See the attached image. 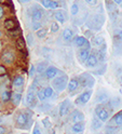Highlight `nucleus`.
I'll return each instance as SVG.
<instances>
[{
  "mask_svg": "<svg viewBox=\"0 0 122 134\" xmlns=\"http://www.w3.org/2000/svg\"><path fill=\"white\" fill-rule=\"evenodd\" d=\"M67 85H68V76H66V75H63V76L59 78H55L52 82L53 89H55L57 92H63L67 88Z\"/></svg>",
  "mask_w": 122,
  "mask_h": 134,
  "instance_id": "nucleus-1",
  "label": "nucleus"
},
{
  "mask_svg": "<svg viewBox=\"0 0 122 134\" xmlns=\"http://www.w3.org/2000/svg\"><path fill=\"white\" fill-rule=\"evenodd\" d=\"M79 82H80V85L82 87H84V88L85 87L86 88H92L94 86V83H95V80L90 74H83V75L80 76Z\"/></svg>",
  "mask_w": 122,
  "mask_h": 134,
  "instance_id": "nucleus-2",
  "label": "nucleus"
},
{
  "mask_svg": "<svg viewBox=\"0 0 122 134\" xmlns=\"http://www.w3.org/2000/svg\"><path fill=\"white\" fill-rule=\"evenodd\" d=\"M0 60L5 65H11L15 60V55L11 50H5V51L2 52L1 56H0Z\"/></svg>",
  "mask_w": 122,
  "mask_h": 134,
  "instance_id": "nucleus-3",
  "label": "nucleus"
},
{
  "mask_svg": "<svg viewBox=\"0 0 122 134\" xmlns=\"http://www.w3.org/2000/svg\"><path fill=\"white\" fill-rule=\"evenodd\" d=\"M95 111H96V116H97V118H98L101 121H106V120H108V118H109V110L108 109H106L105 107H103L102 105H98L96 107V109H95Z\"/></svg>",
  "mask_w": 122,
  "mask_h": 134,
  "instance_id": "nucleus-4",
  "label": "nucleus"
},
{
  "mask_svg": "<svg viewBox=\"0 0 122 134\" xmlns=\"http://www.w3.org/2000/svg\"><path fill=\"white\" fill-rule=\"evenodd\" d=\"M91 95H92V91L91 90H88V91H84L82 94H80L79 97L76 99V104L78 105H83V104H86L89 100L91 98Z\"/></svg>",
  "mask_w": 122,
  "mask_h": 134,
  "instance_id": "nucleus-5",
  "label": "nucleus"
},
{
  "mask_svg": "<svg viewBox=\"0 0 122 134\" xmlns=\"http://www.w3.org/2000/svg\"><path fill=\"white\" fill-rule=\"evenodd\" d=\"M74 43H75V46H77V47H79L81 49H88V50H90V48H91L90 42H89V41L84 37H81V36L75 38Z\"/></svg>",
  "mask_w": 122,
  "mask_h": 134,
  "instance_id": "nucleus-6",
  "label": "nucleus"
},
{
  "mask_svg": "<svg viewBox=\"0 0 122 134\" xmlns=\"http://www.w3.org/2000/svg\"><path fill=\"white\" fill-rule=\"evenodd\" d=\"M35 89H36V86L32 85L31 88H30L29 91H28L27 96H26V103H27V105H29V106H35V105H36V94H35Z\"/></svg>",
  "mask_w": 122,
  "mask_h": 134,
  "instance_id": "nucleus-7",
  "label": "nucleus"
},
{
  "mask_svg": "<svg viewBox=\"0 0 122 134\" xmlns=\"http://www.w3.org/2000/svg\"><path fill=\"white\" fill-rule=\"evenodd\" d=\"M69 108H70V102L68 99L64 100V102L61 104V107H60V116L61 117L66 116L69 111Z\"/></svg>",
  "mask_w": 122,
  "mask_h": 134,
  "instance_id": "nucleus-8",
  "label": "nucleus"
},
{
  "mask_svg": "<svg viewBox=\"0 0 122 134\" xmlns=\"http://www.w3.org/2000/svg\"><path fill=\"white\" fill-rule=\"evenodd\" d=\"M80 86V82H79V79H76V78H72L69 80L68 85H67V89H68V92H74L76 91Z\"/></svg>",
  "mask_w": 122,
  "mask_h": 134,
  "instance_id": "nucleus-9",
  "label": "nucleus"
},
{
  "mask_svg": "<svg viewBox=\"0 0 122 134\" xmlns=\"http://www.w3.org/2000/svg\"><path fill=\"white\" fill-rule=\"evenodd\" d=\"M59 74V69L54 66H49L47 70H45V77L48 79H53L55 78V76Z\"/></svg>",
  "mask_w": 122,
  "mask_h": 134,
  "instance_id": "nucleus-10",
  "label": "nucleus"
},
{
  "mask_svg": "<svg viewBox=\"0 0 122 134\" xmlns=\"http://www.w3.org/2000/svg\"><path fill=\"white\" fill-rule=\"evenodd\" d=\"M85 63H86L88 67H95L97 65V63H98V58H97V56L95 54H90L88 57V60L85 61Z\"/></svg>",
  "mask_w": 122,
  "mask_h": 134,
  "instance_id": "nucleus-11",
  "label": "nucleus"
},
{
  "mask_svg": "<svg viewBox=\"0 0 122 134\" xmlns=\"http://www.w3.org/2000/svg\"><path fill=\"white\" fill-rule=\"evenodd\" d=\"M54 18H55V20L57 21L60 24H63V23H65V21H66L67 16H66V14H65L64 11L60 10V11H56L54 13Z\"/></svg>",
  "mask_w": 122,
  "mask_h": 134,
  "instance_id": "nucleus-12",
  "label": "nucleus"
},
{
  "mask_svg": "<svg viewBox=\"0 0 122 134\" xmlns=\"http://www.w3.org/2000/svg\"><path fill=\"white\" fill-rule=\"evenodd\" d=\"M3 26H4V28L8 29V30H11V29H13V28H15V27H18V26H16V23H15L14 19H11V18L4 20Z\"/></svg>",
  "mask_w": 122,
  "mask_h": 134,
  "instance_id": "nucleus-13",
  "label": "nucleus"
},
{
  "mask_svg": "<svg viewBox=\"0 0 122 134\" xmlns=\"http://www.w3.org/2000/svg\"><path fill=\"white\" fill-rule=\"evenodd\" d=\"M71 119H72V121H74L75 123L76 122H82L83 119H84V116H83V114L81 111L75 110L74 114H72V116H71Z\"/></svg>",
  "mask_w": 122,
  "mask_h": 134,
  "instance_id": "nucleus-14",
  "label": "nucleus"
},
{
  "mask_svg": "<svg viewBox=\"0 0 122 134\" xmlns=\"http://www.w3.org/2000/svg\"><path fill=\"white\" fill-rule=\"evenodd\" d=\"M28 119H29V117L27 116V114H20L18 116V118H16V122H18L19 125H25Z\"/></svg>",
  "mask_w": 122,
  "mask_h": 134,
  "instance_id": "nucleus-15",
  "label": "nucleus"
},
{
  "mask_svg": "<svg viewBox=\"0 0 122 134\" xmlns=\"http://www.w3.org/2000/svg\"><path fill=\"white\" fill-rule=\"evenodd\" d=\"M43 18V13L40 9H36L34 12H32V15H31V19L34 22H39L41 21Z\"/></svg>",
  "mask_w": 122,
  "mask_h": 134,
  "instance_id": "nucleus-16",
  "label": "nucleus"
},
{
  "mask_svg": "<svg viewBox=\"0 0 122 134\" xmlns=\"http://www.w3.org/2000/svg\"><path fill=\"white\" fill-rule=\"evenodd\" d=\"M79 58L82 62H85L88 60V57L89 55H90V50H88V49H81L80 51H79Z\"/></svg>",
  "mask_w": 122,
  "mask_h": 134,
  "instance_id": "nucleus-17",
  "label": "nucleus"
},
{
  "mask_svg": "<svg viewBox=\"0 0 122 134\" xmlns=\"http://www.w3.org/2000/svg\"><path fill=\"white\" fill-rule=\"evenodd\" d=\"M71 130H72L74 133H81L84 130V125H83L82 122H76L74 125H72Z\"/></svg>",
  "mask_w": 122,
  "mask_h": 134,
  "instance_id": "nucleus-18",
  "label": "nucleus"
},
{
  "mask_svg": "<svg viewBox=\"0 0 122 134\" xmlns=\"http://www.w3.org/2000/svg\"><path fill=\"white\" fill-rule=\"evenodd\" d=\"M72 37H74V32H72V30L70 28H65L64 31H63V38L66 41H69V40L72 39Z\"/></svg>",
  "mask_w": 122,
  "mask_h": 134,
  "instance_id": "nucleus-19",
  "label": "nucleus"
},
{
  "mask_svg": "<svg viewBox=\"0 0 122 134\" xmlns=\"http://www.w3.org/2000/svg\"><path fill=\"white\" fill-rule=\"evenodd\" d=\"M11 99H12V103L14 104V105H20V103H21V99H22V94L20 93V92H15V93L12 95V97H11Z\"/></svg>",
  "mask_w": 122,
  "mask_h": 134,
  "instance_id": "nucleus-20",
  "label": "nucleus"
},
{
  "mask_svg": "<svg viewBox=\"0 0 122 134\" xmlns=\"http://www.w3.org/2000/svg\"><path fill=\"white\" fill-rule=\"evenodd\" d=\"M24 85V78L22 76H16L13 79V86L16 88H20Z\"/></svg>",
  "mask_w": 122,
  "mask_h": 134,
  "instance_id": "nucleus-21",
  "label": "nucleus"
},
{
  "mask_svg": "<svg viewBox=\"0 0 122 134\" xmlns=\"http://www.w3.org/2000/svg\"><path fill=\"white\" fill-rule=\"evenodd\" d=\"M112 121L115 122L116 125H122V110L119 111L118 114H116L115 116H113Z\"/></svg>",
  "mask_w": 122,
  "mask_h": 134,
  "instance_id": "nucleus-22",
  "label": "nucleus"
},
{
  "mask_svg": "<svg viewBox=\"0 0 122 134\" xmlns=\"http://www.w3.org/2000/svg\"><path fill=\"white\" fill-rule=\"evenodd\" d=\"M16 48H18L20 51L21 50H23V49H25V46H26V42H25V39L24 38H22V37H20L19 39H16Z\"/></svg>",
  "mask_w": 122,
  "mask_h": 134,
  "instance_id": "nucleus-23",
  "label": "nucleus"
},
{
  "mask_svg": "<svg viewBox=\"0 0 122 134\" xmlns=\"http://www.w3.org/2000/svg\"><path fill=\"white\" fill-rule=\"evenodd\" d=\"M48 67H49V66H48V63H47V62H41V63H39V64L37 65L36 69H37V71H38L39 74H41V72H43V71L47 70Z\"/></svg>",
  "mask_w": 122,
  "mask_h": 134,
  "instance_id": "nucleus-24",
  "label": "nucleus"
},
{
  "mask_svg": "<svg viewBox=\"0 0 122 134\" xmlns=\"http://www.w3.org/2000/svg\"><path fill=\"white\" fill-rule=\"evenodd\" d=\"M12 95H11V92L10 91H3L2 92V94H1V99H2V102L7 103V102H9V100L11 99Z\"/></svg>",
  "mask_w": 122,
  "mask_h": 134,
  "instance_id": "nucleus-25",
  "label": "nucleus"
},
{
  "mask_svg": "<svg viewBox=\"0 0 122 134\" xmlns=\"http://www.w3.org/2000/svg\"><path fill=\"white\" fill-rule=\"evenodd\" d=\"M103 125V121H101L98 118H94L93 121H92V129L93 130H98Z\"/></svg>",
  "mask_w": 122,
  "mask_h": 134,
  "instance_id": "nucleus-26",
  "label": "nucleus"
},
{
  "mask_svg": "<svg viewBox=\"0 0 122 134\" xmlns=\"http://www.w3.org/2000/svg\"><path fill=\"white\" fill-rule=\"evenodd\" d=\"M37 97H38L39 100H41V102H44V100L48 98L47 95H45L44 89H40V90H38V92H37Z\"/></svg>",
  "mask_w": 122,
  "mask_h": 134,
  "instance_id": "nucleus-27",
  "label": "nucleus"
},
{
  "mask_svg": "<svg viewBox=\"0 0 122 134\" xmlns=\"http://www.w3.org/2000/svg\"><path fill=\"white\" fill-rule=\"evenodd\" d=\"M93 43H94L96 47H101V46H104V44H105V40H104L103 37L97 36V37H95V38L93 39Z\"/></svg>",
  "mask_w": 122,
  "mask_h": 134,
  "instance_id": "nucleus-28",
  "label": "nucleus"
},
{
  "mask_svg": "<svg viewBox=\"0 0 122 134\" xmlns=\"http://www.w3.org/2000/svg\"><path fill=\"white\" fill-rule=\"evenodd\" d=\"M78 12H79V5H78V3H72V5L70 7V13H71V15H77L78 14Z\"/></svg>",
  "mask_w": 122,
  "mask_h": 134,
  "instance_id": "nucleus-29",
  "label": "nucleus"
},
{
  "mask_svg": "<svg viewBox=\"0 0 122 134\" xmlns=\"http://www.w3.org/2000/svg\"><path fill=\"white\" fill-rule=\"evenodd\" d=\"M48 34V30L45 28H40L39 30H37V37L38 38H44Z\"/></svg>",
  "mask_w": 122,
  "mask_h": 134,
  "instance_id": "nucleus-30",
  "label": "nucleus"
},
{
  "mask_svg": "<svg viewBox=\"0 0 122 134\" xmlns=\"http://www.w3.org/2000/svg\"><path fill=\"white\" fill-rule=\"evenodd\" d=\"M44 92H45L47 97H51V96L54 94V91H53V88H52V87H47V88L44 89Z\"/></svg>",
  "mask_w": 122,
  "mask_h": 134,
  "instance_id": "nucleus-31",
  "label": "nucleus"
},
{
  "mask_svg": "<svg viewBox=\"0 0 122 134\" xmlns=\"http://www.w3.org/2000/svg\"><path fill=\"white\" fill-rule=\"evenodd\" d=\"M9 32L11 34V36L12 37H15V36H20V34H21V29L19 27H15L11 30H9Z\"/></svg>",
  "mask_w": 122,
  "mask_h": 134,
  "instance_id": "nucleus-32",
  "label": "nucleus"
},
{
  "mask_svg": "<svg viewBox=\"0 0 122 134\" xmlns=\"http://www.w3.org/2000/svg\"><path fill=\"white\" fill-rule=\"evenodd\" d=\"M51 1L52 0H40V2H41V4L43 5V8H45V9H50Z\"/></svg>",
  "mask_w": 122,
  "mask_h": 134,
  "instance_id": "nucleus-33",
  "label": "nucleus"
},
{
  "mask_svg": "<svg viewBox=\"0 0 122 134\" xmlns=\"http://www.w3.org/2000/svg\"><path fill=\"white\" fill-rule=\"evenodd\" d=\"M106 4H107V8L110 11L115 9V7H116V3L113 1H110V0H106Z\"/></svg>",
  "mask_w": 122,
  "mask_h": 134,
  "instance_id": "nucleus-34",
  "label": "nucleus"
},
{
  "mask_svg": "<svg viewBox=\"0 0 122 134\" xmlns=\"http://www.w3.org/2000/svg\"><path fill=\"white\" fill-rule=\"evenodd\" d=\"M59 29H60V26H59V24L56 23V22H54V23L51 24V31L52 32H56Z\"/></svg>",
  "mask_w": 122,
  "mask_h": 134,
  "instance_id": "nucleus-35",
  "label": "nucleus"
},
{
  "mask_svg": "<svg viewBox=\"0 0 122 134\" xmlns=\"http://www.w3.org/2000/svg\"><path fill=\"white\" fill-rule=\"evenodd\" d=\"M59 7H60V3L57 1H55V0H52L51 4H50V9L51 10H55V9H57Z\"/></svg>",
  "mask_w": 122,
  "mask_h": 134,
  "instance_id": "nucleus-36",
  "label": "nucleus"
},
{
  "mask_svg": "<svg viewBox=\"0 0 122 134\" xmlns=\"http://www.w3.org/2000/svg\"><path fill=\"white\" fill-rule=\"evenodd\" d=\"M27 42H28V44H34V37H32V35H30V34H29V35L27 36Z\"/></svg>",
  "mask_w": 122,
  "mask_h": 134,
  "instance_id": "nucleus-37",
  "label": "nucleus"
},
{
  "mask_svg": "<svg viewBox=\"0 0 122 134\" xmlns=\"http://www.w3.org/2000/svg\"><path fill=\"white\" fill-rule=\"evenodd\" d=\"M36 67L34 66V65H31L30 66V71H29V76L30 77H32V76H34V75H35V72H36Z\"/></svg>",
  "mask_w": 122,
  "mask_h": 134,
  "instance_id": "nucleus-38",
  "label": "nucleus"
},
{
  "mask_svg": "<svg viewBox=\"0 0 122 134\" xmlns=\"http://www.w3.org/2000/svg\"><path fill=\"white\" fill-rule=\"evenodd\" d=\"M84 1L90 5H96L97 4V0H84Z\"/></svg>",
  "mask_w": 122,
  "mask_h": 134,
  "instance_id": "nucleus-39",
  "label": "nucleus"
},
{
  "mask_svg": "<svg viewBox=\"0 0 122 134\" xmlns=\"http://www.w3.org/2000/svg\"><path fill=\"white\" fill-rule=\"evenodd\" d=\"M5 72H7L5 67H4L3 65H0V75H1V76H3V75H5Z\"/></svg>",
  "mask_w": 122,
  "mask_h": 134,
  "instance_id": "nucleus-40",
  "label": "nucleus"
},
{
  "mask_svg": "<svg viewBox=\"0 0 122 134\" xmlns=\"http://www.w3.org/2000/svg\"><path fill=\"white\" fill-rule=\"evenodd\" d=\"M32 134H41V132H40V130H39V128H38V125H37V124L35 125L34 131H32Z\"/></svg>",
  "mask_w": 122,
  "mask_h": 134,
  "instance_id": "nucleus-41",
  "label": "nucleus"
},
{
  "mask_svg": "<svg viewBox=\"0 0 122 134\" xmlns=\"http://www.w3.org/2000/svg\"><path fill=\"white\" fill-rule=\"evenodd\" d=\"M42 122H43V124H44V127H45V128H49V127H51V123L49 122V119H48V118H45V119H44V120H43Z\"/></svg>",
  "mask_w": 122,
  "mask_h": 134,
  "instance_id": "nucleus-42",
  "label": "nucleus"
},
{
  "mask_svg": "<svg viewBox=\"0 0 122 134\" xmlns=\"http://www.w3.org/2000/svg\"><path fill=\"white\" fill-rule=\"evenodd\" d=\"M3 15H4V9L2 5H0V20L3 18Z\"/></svg>",
  "mask_w": 122,
  "mask_h": 134,
  "instance_id": "nucleus-43",
  "label": "nucleus"
},
{
  "mask_svg": "<svg viewBox=\"0 0 122 134\" xmlns=\"http://www.w3.org/2000/svg\"><path fill=\"white\" fill-rule=\"evenodd\" d=\"M116 36H117V38H118V39H120V40H122V30H120V31H118V32H117V35H116Z\"/></svg>",
  "mask_w": 122,
  "mask_h": 134,
  "instance_id": "nucleus-44",
  "label": "nucleus"
},
{
  "mask_svg": "<svg viewBox=\"0 0 122 134\" xmlns=\"http://www.w3.org/2000/svg\"><path fill=\"white\" fill-rule=\"evenodd\" d=\"M40 27H41V24H39V23L35 24V25H34V26H32V28H34V29H39Z\"/></svg>",
  "mask_w": 122,
  "mask_h": 134,
  "instance_id": "nucleus-45",
  "label": "nucleus"
},
{
  "mask_svg": "<svg viewBox=\"0 0 122 134\" xmlns=\"http://www.w3.org/2000/svg\"><path fill=\"white\" fill-rule=\"evenodd\" d=\"M5 133V128H3L2 125H0V134H4Z\"/></svg>",
  "mask_w": 122,
  "mask_h": 134,
  "instance_id": "nucleus-46",
  "label": "nucleus"
},
{
  "mask_svg": "<svg viewBox=\"0 0 122 134\" xmlns=\"http://www.w3.org/2000/svg\"><path fill=\"white\" fill-rule=\"evenodd\" d=\"M113 2H115L116 4H121L122 3V0H112Z\"/></svg>",
  "mask_w": 122,
  "mask_h": 134,
  "instance_id": "nucleus-47",
  "label": "nucleus"
},
{
  "mask_svg": "<svg viewBox=\"0 0 122 134\" xmlns=\"http://www.w3.org/2000/svg\"><path fill=\"white\" fill-rule=\"evenodd\" d=\"M30 0H22V2H29Z\"/></svg>",
  "mask_w": 122,
  "mask_h": 134,
  "instance_id": "nucleus-48",
  "label": "nucleus"
},
{
  "mask_svg": "<svg viewBox=\"0 0 122 134\" xmlns=\"http://www.w3.org/2000/svg\"><path fill=\"white\" fill-rule=\"evenodd\" d=\"M1 35H2V32H1V30H0V37H1Z\"/></svg>",
  "mask_w": 122,
  "mask_h": 134,
  "instance_id": "nucleus-49",
  "label": "nucleus"
},
{
  "mask_svg": "<svg viewBox=\"0 0 122 134\" xmlns=\"http://www.w3.org/2000/svg\"><path fill=\"white\" fill-rule=\"evenodd\" d=\"M25 134H27V133H25Z\"/></svg>",
  "mask_w": 122,
  "mask_h": 134,
  "instance_id": "nucleus-50",
  "label": "nucleus"
}]
</instances>
